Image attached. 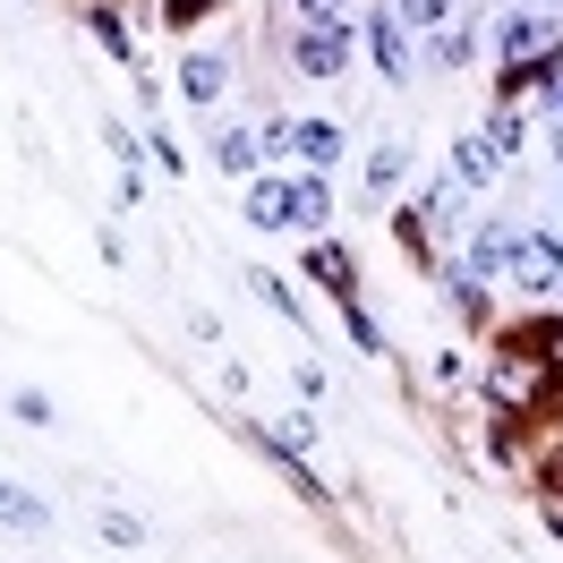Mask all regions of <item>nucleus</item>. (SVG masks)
I'll return each instance as SVG.
<instances>
[{"mask_svg": "<svg viewBox=\"0 0 563 563\" xmlns=\"http://www.w3.org/2000/svg\"><path fill=\"white\" fill-rule=\"evenodd\" d=\"M333 197H324V179H256L247 188V222L256 231H317Z\"/></svg>", "mask_w": 563, "mask_h": 563, "instance_id": "1", "label": "nucleus"}, {"mask_svg": "<svg viewBox=\"0 0 563 563\" xmlns=\"http://www.w3.org/2000/svg\"><path fill=\"white\" fill-rule=\"evenodd\" d=\"M504 282H521V290H538V299H555V290H563V240H555V231H521Z\"/></svg>", "mask_w": 563, "mask_h": 563, "instance_id": "2", "label": "nucleus"}, {"mask_svg": "<svg viewBox=\"0 0 563 563\" xmlns=\"http://www.w3.org/2000/svg\"><path fill=\"white\" fill-rule=\"evenodd\" d=\"M290 60H299L308 77H342V69H351V35H333V26H299Z\"/></svg>", "mask_w": 563, "mask_h": 563, "instance_id": "3", "label": "nucleus"}, {"mask_svg": "<svg viewBox=\"0 0 563 563\" xmlns=\"http://www.w3.org/2000/svg\"><path fill=\"white\" fill-rule=\"evenodd\" d=\"M521 86L563 95V43H538V52H521V60H504V95H521Z\"/></svg>", "mask_w": 563, "mask_h": 563, "instance_id": "4", "label": "nucleus"}, {"mask_svg": "<svg viewBox=\"0 0 563 563\" xmlns=\"http://www.w3.org/2000/svg\"><path fill=\"white\" fill-rule=\"evenodd\" d=\"M512 240H521L512 222H487V231L470 240V265H461V274H478V282H504V265H512Z\"/></svg>", "mask_w": 563, "mask_h": 563, "instance_id": "5", "label": "nucleus"}, {"mask_svg": "<svg viewBox=\"0 0 563 563\" xmlns=\"http://www.w3.org/2000/svg\"><path fill=\"white\" fill-rule=\"evenodd\" d=\"M367 43H376V60H385V77H410V26H401L393 9H376V18H367Z\"/></svg>", "mask_w": 563, "mask_h": 563, "instance_id": "6", "label": "nucleus"}, {"mask_svg": "<svg viewBox=\"0 0 563 563\" xmlns=\"http://www.w3.org/2000/svg\"><path fill=\"white\" fill-rule=\"evenodd\" d=\"M308 274L333 290V299H351V247H333V240H317L308 247Z\"/></svg>", "mask_w": 563, "mask_h": 563, "instance_id": "7", "label": "nucleus"}, {"mask_svg": "<svg viewBox=\"0 0 563 563\" xmlns=\"http://www.w3.org/2000/svg\"><path fill=\"white\" fill-rule=\"evenodd\" d=\"M179 86H188V103H213V95H222V86H231V69H222V60H213V52H197V60H188V69H179Z\"/></svg>", "mask_w": 563, "mask_h": 563, "instance_id": "8", "label": "nucleus"}, {"mask_svg": "<svg viewBox=\"0 0 563 563\" xmlns=\"http://www.w3.org/2000/svg\"><path fill=\"white\" fill-rule=\"evenodd\" d=\"M290 145H299V154H308V163H333V154H342V129H324V120H290Z\"/></svg>", "mask_w": 563, "mask_h": 563, "instance_id": "9", "label": "nucleus"}, {"mask_svg": "<svg viewBox=\"0 0 563 563\" xmlns=\"http://www.w3.org/2000/svg\"><path fill=\"white\" fill-rule=\"evenodd\" d=\"M0 529H26V538L43 529V504L26 487H9V478H0Z\"/></svg>", "mask_w": 563, "mask_h": 563, "instance_id": "10", "label": "nucleus"}, {"mask_svg": "<svg viewBox=\"0 0 563 563\" xmlns=\"http://www.w3.org/2000/svg\"><path fill=\"white\" fill-rule=\"evenodd\" d=\"M308 26H333V35H358V0H299Z\"/></svg>", "mask_w": 563, "mask_h": 563, "instance_id": "11", "label": "nucleus"}, {"mask_svg": "<svg viewBox=\"0 0 563 563\" xmlns=\"http://www.w3.org/2000/svg\"><path fill=\"white\" fill-rule=\"evenodd\" d=\"M538 43H547V18H504L495 52H504V60H521V52H538Z\"/></svg>", "mask_w": 563, "mask_h": 563, "instance_id": "12", "label": "nucleus"}, {"mask_svg": "<svg viewBox=\"0 0 563 563\" xmlns=\"http://www.w3.org/2000/svg\"><path fill=\"white\" fill-rule=\"evenodd\" d=\"M213 163H222V172H256V163H265V137H247V129H231V137L213 145Z\"/></svg>", "mask_w": 563, "mask_h": 563, "instance_id": "13", "label": "nucleus"}, {"mask_svg": "<svg viewBox=\"0 0 563 563\" xmlns=\"http://www.w3.org/2000/svg\"><path fill=\"white\" fill-rule=\"evenodd\" d=\"M393 18H401V26H419V35H435V26L453 18V0H401Z\"/></svg>", "mask_w": 563, "mask_h": 563, "instance_id": "14", "label": "nucleus"}, {"mask_svg": "<svg viewBox=\"0 0 563 563\" xmlns=\"http://www.w3.org/2000/svg\"><path fill=\"white\" fill-rule=\"evenodd\" d=\"M401 172H410V145H376V154H367V179H376V188H393Z\"/></svg>", "mask_w": 563, "mask_h": 563, "instance_id": "15", "label": "nucleus"}, {"mask_svg": "<svg viewBox=\"0 0 563 563\" xmlns=\"http://www.w3.org/2000/svg\"><path fill=\"white\" fill-rule=\"evenodd\" d=\"M265 435H274L282 453H299V444H317V419H308V410H290V419H282V427H265Z\"/></svg>", "mask_w": 563, "mask_h": 563, "instance_id": "16", "label": "nucleus"}, {"mask_svg": "<svg viewBox=\"0 0 563 563\" xmlns=\"http://www.w3.org/2000/svg\"><path fill=\"white\" fill-rule=\"evenodd\" d=\"M495 163H504V154H495L487 137H461V179H487Z\"/></svg>", "mask_w": 563, "mask_h": 563, "instance_id": "17", "label": "nucleus"}, {"mask_svg": "<svg viewBox=\"0 0 563 563\" xmlns=\"http://www.w3.org/2000/svg\"><path fill=\"white\" fill-rule=\"evenodd\" d=\"M247 282H256V299H265V308H282V317H299V299H290V282H282V274H247Z\"/></svg>", "mask_w": 563, "mask_h": 563, "instance_id": "18", "label": "nucleus"}, {"mask_svg": "<svg viewBox=\"0 0 563 563\" xmlns=\"http://www.w3.org/2000/svg\"><path fill=\"white\" fill-rule=\"evenodd\" d=\"M86 26H95V35H103L111 52H120V60H129V26H120V18H111V9H95V18H86Z\"/></svg>", "mask_w": 563, "mask_h": 563, "instance_id": "19", "label": "nucleus"}, {"mask_svg": "<svg viewBox=\"0 0 563 563\" xmlns=\"http://www.w3.org/2000/svg\"><path fill=\"white\" fill-rule=\"evenodd\" d=\"M206 9H222V0H163V18H172V26H197Z\"/></svg>", "mask_w": 563, "mask_h": 563, "instance_id": "20", "label": "nucleus"}, {"mask_svg": "<svg viewBox=\"0 0 563 563\" xmlns=\"http://www.w3.org/2000/svg\"><path fill=\"white\" fill-rule=\"evenodd\" d=\"M103 538H111V547H137L145 529H137V521H129V512H103Z\"/></svg>", "mask_w": 563, "mask_h": 563, "instance_id": "21", "label": "nucleus"}, {"mask_svg": "<svg viewBox=\"0 0 563 563\" xmlns=\"http://www.w3.org/2000/svg\"><path fill=\"white\" fill-rule=\"evenodd\" d=\"M547 521H555V538H563V504H547Z\"/></svg>", "mask_w": 563, "mask_h": 563, "instance_id": "22", "label": "nucleus"}, {"mask_svg": "<svg viewBox=\"0 0 563 563\" xmlns=\"http://www.w3.org/2000/svg\"><path fill=\"white\" fill-rule=\"evenodd\" d=\"M538 9H563V0H538Z\"/></svg>", "mask_w": 563, "mask_h": 563, "instance_id": "23", "label": "nucleus"}, {"mask_svg": "<svg viewBox=\"0 0 563 563\" xmlns=\"http://www.w3.org/2000/svg\"><path fill=\"white\" fill-rule=\"evenodd\" d=\"M555 103H563V95H555Z\"/></svg>", "mask_w": 563, "mask_h": 563, "instance_id": "24", "label": "nucleus"}]
</instances>
